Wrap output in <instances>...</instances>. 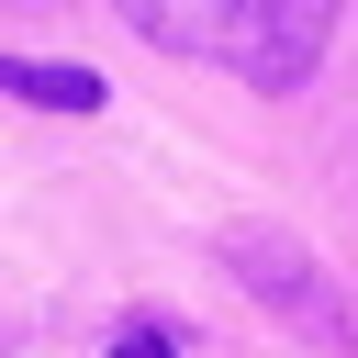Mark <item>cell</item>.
Returning <instances> with one entry per match:
<instances>
[{
	"label": "cell",
	"mask_w": 358,
	"mask_h": 358,
	"mask_svg": "<svg viewBox=\"0 0 358 358\" xmlns=\"http://www.w3.org/2000/svg\"><path fill=\"white\" fill-rule=\"evenodd\" d=\"M112 11L190 67H235L246 90H302L336 45V0H112Z\"/></svg>",
	"instance_id": "obj_1"
},
{
	"label": "cell",
	"mask_w": 358,
	"mask_h": 358,
	"mask_svg": "<svg viewBox=\"0 0 358 358\" xmlns=\"http://www.w3.org/2000/svg\"><path fill=\"white\" fill-rule=\"evenodd\" d=\"M224 268L246 280V302L280 313V336H302V347H324V358H358V313L336 302V280H324L313 246H291L280 224H235V235H224Z\"/></svg>",
	"instance_id": "obj_2"
},
{
	"label": "cell",
	"mask_w": 358,
	"mask_h": 358,
	"mask_svg": "<svg viewBox=\"0 0 358 358\" xmlns=\"http://www.w3.org/2000/svg\"><path fill=\"white\" fill-rule=\"evenodd\" d=\"M0 90L34 101V112H101V101H112V78L78 67V56H0Z\"/></svg>",
	"instance_id": "obj_3"
},
{
	"label": "cell",
	"mask_w": 358,
	"mask_h": 358,
	"mask_svg": "<svg viewBox=\"0 0 358 358\" xmlns=\"http://www.w3.org/2000/svg\"><path fill=\"white\" fill-rule=\"evenodd\" d=\"M112 358H179V324H123Z\"/></svg>",
	"instance_id": "obj_4"
}]
</instances>
